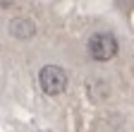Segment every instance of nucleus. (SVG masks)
Here are the masks:
<instances>
[{
  "label": "nucleus",
  "instance_id": "f03ea898",
  "mask_svg": "<svg viewBox=\"0 0 134 132\" xmlns=\"http://www.w3.org/2000/svg\"><path fill=\"white\" fill-rule=\"evenodd\" d=\"M38 84L46 94L50 96H58L67 89V75L62 67H58V65H46V67H41L38 72Z\"/></svg>",
  "mask_w": 134,
  "mask_h": 132
},
{
  "label": "nucleus",
  "instance_id": "7ed1b4c3",
  "mask_svg": "<svg viewBox=\"0 0 134 132\" xmlns=\"http://www.w3.org/2000/svg\"><path fill=\"white\" fill-rule=\"evenodd\" d=\"M10 31H12V36H17V39H31L34 36V31H36V27H34V22L31 19H22V17H17V19H12L10 22Z\"/></svg>",
  "mask_w": 134,
  "mask_h": 132
},
{
  "label": "nucleus",
  "instance_id": "f257e3e1",
  "mask_svg": "<svg viewBox=\"0 0 134 132\" xmlns=\"http://www.w3.org/2000/svg\"><path fill=\"white\" fill-rule=\"evenodd\" d=\"M89 48V55L98 62H105L110 58H115L117 53V39L113 34H108V31H98V34H93L86 43Z\"/></svg>",
  "mask_w": 134,
  "mask_h": 132
}]
</instances>
